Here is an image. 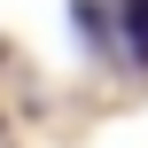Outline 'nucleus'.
Wrapping results in <instances>:
<instances>
[{
  "instance_id": "obj_1",
  "label": "nucleus",
  "mask_w": 148,
  "mask_h": 148,
  "mask_svg": "<svg viewBox=\"0 0 148 148\" xmlns=\"http://www.w3.org/2000/svg\"><path fill=\"white\" fill-rule=\"evenodd\" d=\"M117 23H125V39H133V55L148 62V0H117Z\"/></svg>"
},
{
  "instance_id": "obj_2",
  "label": "nucleus",
  "mask_w": 148,
  "mask_h": 148,
  "mask_svg": "<svg viewBox=\"0 0 148 148\" xmlns=\"http://www.w3.org/2000/svg\"><path fill=\"white\" fill-rule=\"evenodd\" d=\"M70 16H78V31H86V39H109V8H101V0H78Z\"/></svg>"
}]
</instances>
